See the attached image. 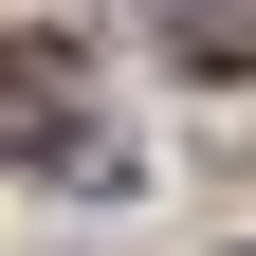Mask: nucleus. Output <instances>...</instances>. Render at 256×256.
Segmentation results:
<instances>
[{
  "mask_svg": "<svg viewBox=\"0 0 256 256\" xmlns=\"http://www.w3.org/2000/svg\"><path fill=\"white\" fill-rule=\"evenodd\" d=\"M0 165H74V183H110V128H92V74L55 37H0Z\"/></svg>",
  "mask_w": 256,
  "mask_h": 256,
  "instance_id": "obj_1",
  "label": "nucleus"
},
{
  "mask_svg": "<svg viewBox=\"0 0 256 256\" xmlns=\"http://www.w3.org/2000/svg\"><path fill=\"white\" fill-rule=\"evenodd\" d=\"M165 37L202 55V74H256V0H165Z\"/></svg>",
  "mask_w": 256,
  "mask_h": 256,
  "instance_id": "obj_2",
  "label": "nucleus"
}]
</instances>
